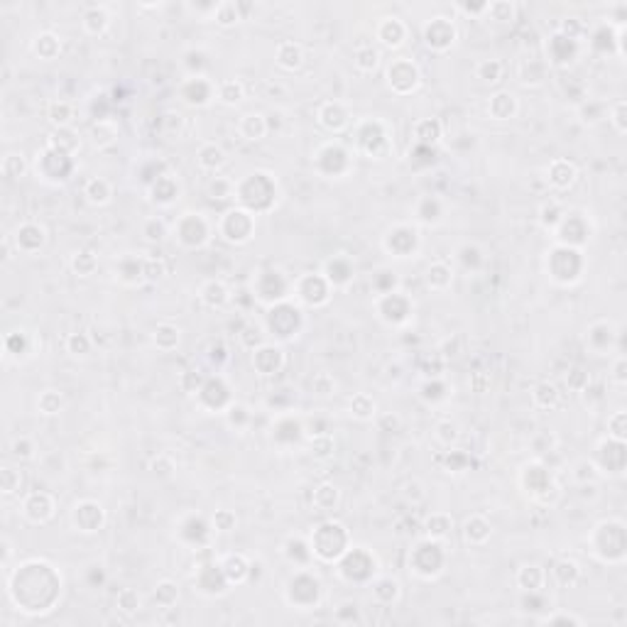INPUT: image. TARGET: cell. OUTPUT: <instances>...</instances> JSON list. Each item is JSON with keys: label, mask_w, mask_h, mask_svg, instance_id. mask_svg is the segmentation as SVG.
<instances>
[{"label": "cell", "mask_w": 627, "mask_h": 627, "mask_svg": "<svg viewBox=\"0 0 627 627\" xmlns=\"http://www.w3.org/2000/svg\"><path fill=\"white\" fill-rule=\"evenodd\" d=\"M311 556L321 561H338L348 551V532L338 522H324L311 534Z\"/></svg>", "instance_id": "1"}, {"label": "cell", "mask_w": 627, "mask_h": 627, "mask_svg": "<svg viewBox=\"0 0 627 627\" xmlns=\"http://www.w3.org/2000/svg\"><path fill=\"white\" fill-rule=\"evenodd\" d=\"M596 532L601 534V537H605L603 542L591 540L593 551H596L598 559L608 561V564H622V561H625V524H622L620 519L601 522L596 527Z\"/></svg>", "instance_id": "2"}, {"label": "cell", "mask_w": 627, "mask_h": 627, "mask_svg": "<svg viewBox=\"0 0 627 627\" xmlns=\"http://www.w3.org/2000/svg\"><path fill=\"white\" fill-rule=\"evenodd\" d=\"M221 235L231 243H248L253 238V213L245 211V208H231L226 216L221 218Z\"/></svg>", "instance_id": "3"}, {"label": "cell", "mask_w": 627, "mask_h": 627, "mask_svg": "<svg viewBox=\"0 0 627 627\" xmlns=\"http://www.w3.org/2000/svg\"><path fill=\"white\" fill-rule=\"evenodd\" d=\"M387 78L390 86H392L394 94H412L417 86H419V69L412 59L407 57H397L392 64L387 67Z\"/></svg>", "instance_id": "4"}, {"label": "cell", "mask_w": 627, "mask_h": 627, "mask_svg": "<svg viewBox=\"0 0 627 627\" xmlns=\"http://www.w3.org/2000/svg\"><path fill=\"white\" fill-rule=\"evenodd\" d=\"M296 294H299L301 301H306V304L311 306H321L328 301V292H331V285H328V280L324 275H306L301 277V280H296L294 285Z\"/></svg>", "instance_id": "5"}, {"label": "cell", "mask_w": 627, "mask_h": 627, "mask_svg": "<svg viewBox=\"0 0 627 627\" xmlns=\"http://www.w3.org/2000/svg\"><path fill=\"white\" fill-rule=\"evenodd\" d=\"M453 40H456V30H453L451 20H446V17H434V20L424 27V42L429 49L444 52V49L451 47Z\"/></svg>", "instance_id": "6"}, {"label": "cell", "mask_w": 627, "mask_h": 627, "mask_svg": "<svg viewBox=\"0 0 627 627\" xmlns=\"http://www.w3.org/2000/svg\"><path fill=\"white\" fill-rule=\"evenodd\" d=\"M22 512H25V517L35 524L47 522V519L54 517V498L49 492H42V490L30 492L25 498V503H22Z\"/></svg>", "instance_id": "7"}, {"label": "cell", "mask_w": 627, "mask_h": 627, "mask_svg": "<svg viewBox=\"0 0 627 627\" xmlns=\"http://www.w3.org/2000/svg\"><path fill=\"white\" fill-rule=\"evenodd\" d=\"M176 235L189 248H199L208 238V228L199 213H184V218L179 221V228H176Z\"/></svg>", "instance_id": "8"}, {"label": "cell", "mask_w": 627, "mask_h": 627, "mask_svg": "<svg viewBox=\"0 0 627 627\" xmlns=\"http://www.w3.org/2000/svg\"><path fill=\"white\" fill-rule=\"evenodd\" d=\"M385 248L397 258H407L412 255V250L417 248V228L412 226H399V228L390 231L385 238Z\"/></svg>", "instance_id": "9"}, {"label": "cell", "mask_w": 627, "mask_h": 627, "mask_svg": "<svg viewBox=\"0 0 627 627\" xmlns=\"http://www.w3.org/2000/svg\"><path fill=\"white\" fill-rule=\"evenodd\" d=\"M74 522H76V527L81 529V532H86V534L96 532V529H101V524H103V508H101L99 503H94V500H86V503L74 508Z\"/></svg>", "instance_id": "10"}, {"label": "cell", "mask_w": 627, "mask_h": 627, "mask_svg": "<svg viewBox=\"0 0 627 627\" xmlns=\"http://www.w3.org/2000/svg\"><path fill=\"white\" fill-rule=\"evenodd\" d=\"M390 311H394L390 317L387 324H402L407 321V317L412 314V304L407 296H402L399 292H385L383 299H380V317H387Z\"/></svg>", "instance_id": "11"}, {"label": "cell", "mask_w": 627, "mask_h": 627, "mask_svg": "<svg viewBox=\"0 0 627 627\" xmlns=\"http://www.w3.org/2000/svg\"><path fill=\"white\" fill-rule=\"evenodd\" d=\"M576 176H578L576 165L569 160H554L546 169V182L554 189H569L576 182Z\"/></svg>", "instance_id": "12"}, {"label": "cell", "mask_w": 627, "mask_h": 627, "mask_svg": "<svg viewBox=\"0 0 627 627\" xmlns=\"http://www.w3.org/2000/svg\"><path fill=\"white\" fill-rule=\"evenodd\" d=\"M348 110L343 103H338V101H331V103H324L321 110H319V123L324 125L326 130H331V133H341L343 128L348 125Z\"/></svg>", "instance_id": "13"}, {"label": "cell", "mask_w": 627, "mask_h": 627, "mask_svg": "<svg viewBox=\"0 0 627 627\" xmlns=\"http://www.w3.org/2000/svg\"><path fill=\"white\" fill-rule=\"evenodd\" d=\"M15 245L22 253H37L44 245V228L37 226V223H25V226L17 228Z\"/></svg>", "instance_id": "14"}, {"label": "cell", "mask_w": 627, "mask_h": 627, "mask_svg": "<svg viewBox=\"0 0 627 627\" xmlns=\"http://www.w3.org/2000/svg\"><path fill=\"white\" fill-rule=\"evenodd\" d=\"M490 534H492V527L483 515H473L463 524V537H466V542L471 546H483L490 540Z\"/></svg>", "instance_id": "15"}, {"label": "cell", "mask_w": 627, "mask_h": 627, "mask_svg": "<svg viewBox=\"0 0 627 627\" xmlns=\"http://www.w3.org/2000/svg\"><path fill=\"white\" fill-rule=\"evenodd\" d=\"M253 363H255V368H258L262 375H272V373H277V370L282 368V363H285V356H282L280 348L262 346V348H258V351H255Z\"/></svg>", "instance_id": "16"}, {"label": "cell", "mask_w": 627, "mask_h": 627, "mask_svg": "<svg viewBox=\"0 0 627 627\" xmlns=\"http://www.w3.org/2000/svg\"><path fill=\"white\" fill-rule=\"evenodd\" d=\"M267 128H270V125H267V118H265L262 113H245L238 123V133L250 142L262 140V137L267 135Z\"/></svg>", "instance_id": "17"}, {"label": "cell", "mask_w": 627, "mask_h": 627, "mask_svg": "<svg viewBox=\"0 0 627 627\" xmlns=\"http://www.w3.org/2000/svg\"><path fill=\"white\" fill-rule=\"evenodd\" d=\"M250 569H253V566L248 564V559H245L243 554H228L221 561V571L228 583H243V580L248 578Z\"/></svg>", "instance_id": "18"}, {"label": "cell", "mask_w": 627, "mask_h": 627, "mask_svg": "<svg viewBox=\"0 0 627 627\" xmlns=\"http://www.w3.org/2000/svg\"><path fill=\"white\" fill-rule=\"evenodd\" d=\"M407 37V27L397 20V17H385L378 27V40L385 47H399Z\"/></svg>", "instance_id": "19"}, {"label": "cell", "mask_w": 627, "mask_h": 627, "mask_svg": "<svg viewBox=\"0 0 627 627\" xmlns=\"http://www.w3.org/2000/svg\"><path fill=\"white\" fill-rule=\"evenodd\" d=\"M201 299H203V304L211 306V309H221V306H226L231 301V292L223 282L211 280L201 287Z\"/></svg>", "instance_id": "20"}, {"label": "cell", "mask_w": 627, "mask_h": 627, "mask_svg": "<svg viewBox=\"0 0 627 627\" xmlns=\"http://www.w3.org/2000/svg\"><path fill=\"white\" fill-rule=\"evenodd\" d=\"M47 147H52V150H57V152H62V155L72 157L74 152L78 150V135L74 133L72 128H57L52 133V137H49Z\"/></svg>", "instance_id": "21"}, {"label": "cell", "mask_w": 627, "mask_h": 627, "mask_svg": "<svg viewBox=\"0 0 627 627\" xmlns=\"http://www.w3.org/2000/svg\"><path fill=\"white\" fill-rule=\"evenodd\" d=\"M199 167H201L203 172H211V174H216L218 169H221L223 165H226V152H223V147L213 145V142H208V145H203L201 150H199V157H197Z\"/></svg>", "instance_id": "22"}, {"label": "cell", "mask_w": 627, "mask_h": 627, "mask_svg": "<svg viewBox=\"0 0 627 627\" xmlns=\"http://www.w3.org/2000/svg\"><path fill=\"white\" fill-rule=\"evenodd\" d=\"M211 94H213L211 83H208L206 78H201V76L189 78L187 86H184V91H182V96H184V99H187V103H197V106L208 103Z\"/></svg>", "instance_id": "23"}, {"label": "cell", "mask_w": 627, "mask_h": 627, "mask_svg": "<svg viewBox=\"0 0 627 627\" xmlns=\"http://www.w3.org/2000/svg\"><path fill=\"white\" fill-rule=\"evenodd\" d=\"M426 282H429L431 290L436 292H444L451 287L453 282V272H451V265H446V262H431L429 265V270H426Z\"/></svg>", "instance_id": "24"}, {"label": "cell", "mask_w": 627, "mask_h": 627, "mask_svg": "<svg viewBox=\"0 0 627 627\" xmlns=\"http://www.w3.org/2000/svg\"><path fill=\"white\" fill-rule=\"evenodd\" d=\"M544 580H546V574L540 569V566H534V564H527V566H522V569L517 571L519 588L527 591V593H537L542 586H544Z\"/></svg>", "instance_id": "25"}, {"label": "cell", "mask_w": 627, "mask_h": 627, "mask_svg": "<svg viewBox=\"0 0 627 627\" xmlns=\"http://www.w3.org/2000/svg\"><path fill=\"white\" fill-rule=\"evenodd\" d=\"M338 500H341V492L331 483H324L314 490V505H317L319 512H333L338 508Z\"/></svg>", "instance_id": "26"}, {"label": "cell", "mask_w": 627, "mask_h": 627, "mask_svg": "<svg viewBox=\"0 0 627 627\" xmlns=\"http://www.w3.org/2000/svg\"><path fill=\"white\" fill-rule=\"evenodd\" d=\"M115 140H118V128H115L113 120H99V123H94V128H91V142H94L96 147H110L115 145Z\"/></svg>", "instance_id": "27"}, {"label": "cell", "mask_w": 627, "mask_h": 627, "mask_svg": "<svg viewBox=\"0 0 627 627\" xmlns=\"http://www.w3.org/2000/svg\"><path fill=\"white\" fill-rule=\"evenodd\" d=\"M517 113V101H515L512 94H495L490 99V115L498 120H510Z\"/></svg>", "instance_id": "28"}, {"label": "cell", "mask_w": 627, "mask_h": 627, "mask_svg": "<svg viewBox=\"0 0 627 627\" xmlns=\"http://www.w3.org/2000/svg\"><path fill=\"white\" fill-rule=\"evenodd\" d=\"M532 402L542 410H554L561 402V392L556 390V385L551 383H540L532 392Z\"/></svg>", "instance_id": "29"}, {"label": "cell", "mask_w": 627, "mask_h": 627, "mask_svg": "<svg viewBox=\"0 0 627 627\" xmlns=\"http://www.w3.org/2000/svg\"><path fill=\"white\" fill-rule=\"evenodd\" d=\"M551 576H554V580L559 586H574V583H578V578H580V566L576 564V561L561 559V561H556V566L551 569Z\"/></svg>", "instance_id": "30"}, {"label": "cell", "mask_w": 627, "mask_h": 627, "mask_svg": "<svg viewBox=\"0 0 627 627\" xmlns=\"http://www.w3.org/2000/svg\"><path fill=\"white\" fill-rule=\"evenodd\" d=\"M451 527H453V519L449 517V515L434 512L429 519H426V537L434 540V542H441L444 537L451 534Z\"/></svg>", "instance_id": "31"}, {"label": "cell", "mask_w": 627, "mask_h": 627, "mask_svg": "<svg viewBox=\"0 0 627 627\" xmlns=\"http://www.w3.org/2000/svg\"><path fill=\"white\" fill-rule=\"evenodd\" d=\"M83 197L88 199L91 203L96 206H103V203L110 201V184L101 176H94V179H88L86 189H83Z\"/></svg>", "instance_id": "32"}, {"label": "cell", "mask_w": 627, "mask_h": 627, "mask_svg": "<svg viewBox=\"0 0 627 627\" xmlns=\"http://www.w3.org/2000/svg\"><path fill=\"white\" fill-rule=\"evenodd\" d=\"M348 410H351V415L356 417V419L360 421H368L375 417V399L370 397V394L365 392H358L351 397V405H348Z\"/></svg>", "instance_id": "33"}, {"label": "cell", "mask_w": 627, "mask_h": 627, "mask_svg": "<svg viewBox=\"0 0 627 627\" xmlns=\"http://www.w3.org/2000/svg\"><path fill=\"white\" fill-rule=\"evenodd\" d=\"M243 94H245V88L240 81H235V78H228V81H221L216 86V96L221 103L226 106H235L243 101Z\"/></svg>", "instance_id": "34"}, {"label": "cell", "mask_w": 627, "mask_h": 627, "mask_svg": "<svg viewBox=\"0 0 627 627\" xmlns=\"http://www.w3.org/2000/svg\"><path fill=\"white\" fill-rule=\"evenodd\" d=\"M301 59H304V54H301V47L299 44H294V42H282L280 47H277V64H280L282 69H296L301 64Z\"/></svg>", "instance_id": "35"}, {"label": "cell", "mask_w": 627, "mask_h": 627, "mask_svg": "<svg viewBox=\"0 0 627 627\" xmlns=\"http://www.w3.org/2000/svg\"><path fill=\"white\" fill-rule=\"evenodd\" d=\"M351 275H353L351 265H348L346 260H341V258H333L331 262L326 265V272H324V277H326L331 287L346 285V282L351 280Z\"/></svg>", "instance_id": "36"}, {"label": "cell", "mask_w": 627, "mask_h": 627, "mask_svg": "<svg viewBox=\"0 0 627 627\" xmlns=\"http://www.w3.org/2000/svg\"><path fill=\"white\" fill-rule=\"evenodd\" d=\"M373 596L378 598L383 605H392L399 598V583L394 578H378L373 583Z\"/></svg>", "instance_id": "37"}, {"label": "cell", "mask_w": 627, "mask_h": 627, "mask_svg": "<svg viewBox=\"0 0 627 627\" xmlns=\"http://www.w3.org/2000/svg\"><path fill=\"white\" fill-rule=\"evenodd\" d=\"M155 346L162 348V351H172V348H176V343H179V328L172 326V324H160V326L155 328Z\"/></svg>", "instance_id": "38"}, {"label": "cell", "mask_w": 627, "mask_h": 627, "mask_svg": "<svg viewBox=\"0 0 627 627\" xmlns=\"http://www.w3.org/2000/svg\"><path fill=\"white\" fill-rule=\"evenodd\" d=\"M72 103L69 101H54V103H49V110H47V118L52 120L57 128H69V123H72Z\"/></svg>", "instance_id": "39"}, {"label": "cell", "mask_w": 627, "mask_h": 627, "mask_svg": "<svg viewBox=\"0 0 627 627\" xmlns=\"http://www.w3.org/2000/svg\"><path fill=\"white\" fill-rule=\"evenodd\" d=\"M108 27V15H106L103 8H91V10L83 15V30L88 35H101V32Z\"/></svg>", "instance_id": "40"}, {"label": "cell", "mask_w": 627, "mask_h": 627, "mask_svg": "<svg viewBox=\"0 0 627 627\" xmlns=\"http://www.w3.org/2000/svg\"><path fill=\"white\" fill-rule=\"evenodd\" d=\"M176 601H179V591H176V586L172 583V580H162L160 586H157V591H155V603L160 608H165V610H172V608L176 605Z\"/></svg>", "instance_id": "41"}, {"label": "cell", "mask_w": 627, "mask_h": 627, "mask_svg": "<svg viewBox=\"0 0 627 627\" xmlns=\"http://www.w3.org/2000/svg\"><path fill=\"white\" fill-rule=\"evenodd\" d=\"M208 197L211 199L235 197V182H231L226 176H211V182H208Z\"/></svg>", "instance_id": "42"}, {"label": "cell", "mask_w": 627, "mask_h": 627, "mask_svg": "<svg viewBox=\"0 0 627 627\" xmlns=\"http://www.w3.org/2000/svg\"><path fill=\"white\" fill-rule=\"evenodd\" d=\"M540 221H542V226H544V228H551V231H556L559 228V223H561V218L566 216L564 211H561V206L556 201H549V203H544V206L540 208Z\"/></svg>", "instance_id": "43"}, {"label": "cell", "mask_w": 627, "mask_h": 627, "mask_svg": "<svg viewBox=\"0 0 627 627\" xmlns=\"http://www.w3.org/2000/svg\"><path fill=\"white\" fill-rule=\"evenodd\" d=\"M118 610L125 612V615H135L137 610H140V596H137V591H133V588H123V591L118 593Z\"/></svg>", "instance_id": "44"}, {"label": "cell", "mask_w": 627, "mask_h": 627, "mask_svg": "<svg viewBox=\"0 0 627 627\" xmlns=\"http://www.w3.org/2000/svg\"><path fill=\"white\" fill-rule=\"evenodd\" d=\"M478 78H483L485 83H498L503 78V64L498 59H490V62H480L478 64Z\"/></svg>", "instance_id": "45"}, {"label": "cell", "mask_w": 627, "mask_h": 627, "mask_svg": "<svg viewBox=\"0 0 627 627\" xmlns=\"http://www.w3.org/2000/svg\"><path fill=\"white\" fill-rule=\"evenodd\" d=\"M608 436L615 441H625L627 439V415L625 412H615V415L608 419Z\"/></svg>", "instance_id": "46"}, {"label": "cell", "mask_w": 627, "mask_h": 627, "mask_svg": "<svg viewBox=\"0 0 627 627\" xmlns=\"http://www.w3.org/2000/svg\"><path fill=\"white\" fill-rule=\"evenodd\" d=\"M439 135H441V125L436 120H424V123L417 125V137H419L421 145L429 147L431 142H436Z\"/></svg>", "instance_id": "47"}, {"label": "cell", "mask_w": 627, "mask_h": 627, "mask_svg": "<svg viewBox=\"0 0 627 627\" xmlns=\"http://www.w3.org/2000/svg\"><path fill=\"white\" fill-rule=\"evenodd\" d=\"M240 20L238 15V6L235 3H221V6H216V22L223 27H231L235 25V22Z\"/></svg>", "instance_id": "48"}, {"label": "cell", "mask_w": 627, "mask_h": 627, "mask_svg": "<svg viewBox=\"0 0 627 627\" xmlns=\"http://www.w3.org/2000/svg\"><path fill=\"white\" fill-rule=\"evenodd\" d=\"M378 59H380V54L375 52L373 47H360L356 52V67L360 69V72H373L375 67H378Z\"/></svg>", "instance_id": "49"}, {"label": "cell", "mask_w": 627, "mask_h": 627, "mask_svg": "<svg viewBox=\"0 0 627 627\" xmlns=\"http://www.w3.org/2000/svg\"><path fill=\"white\" fill-rule=\"evenodd\" d=\"M311 390L319 394V397H328V394L336 392V380L328 373H319L311 378Z\"/></svg>", "instance_id": "50"}, {"label": "cell", "mask_w": 627, "mask_h": 627, "mask_svg": "<svg viewBox=\"0 0 627 627\" xmlns=\"http://www.w3.org/2000/svg\"><path fill=\"white\" fill-rule=\"evenodd\" d=\"M20 487H22V473L10 466L3 468V492L6 495H15V492H20Z\"/></svg>", "instance_id": "51"}, {"label": "cell", "mask_w": 627, "mask_h": 627, "mask_svg": "<svg viewBox=\"0 0 627 627\" xmlns=\"http://www.w3.org/2000/svg\"><path fill=\"white\" fill-rule=\"evenodd\" d=\"M40 410L44 415H57L62 410V394L57 390H47V392H42L40 397Z\"/></svg>", "instance_id": "52"}, {"label": "cell", "mask_w": 627, "mask_h": 627, "mask_svg": "<svg viewBox=\"0 0 627 627\" xmlns=\"http://www.w3.org/2000/svg\"><path fill=\"white\" fill-rule=\"evenodd\" d=\"M67 351L72 353V356H86V353L91 351V338L83 336V333H72V336L67 338Z\"/></svg>", "instance_id": "53"}, {"label": "cell", "mask_w": 627, "mask_h": 627, "mask_svg": "<svg viewBox=\"0 0 627 627\" xmlns=\"http://www.w3.org/2000/svg\"><path fill=\"white\" fill-rule=\"evenodd\" d=\"M72 267H74V272H78L81 277H88L96 267V258L91 253H76Z\"/></svg>", "instance_id": "54"}, {"label": "cell", "mask_w": 627, "mask_h": 627, "mask_svg": "<svg viewBox=\"0 0 627 627\" xmlns=\"http://www.w3.org/2000/svg\"><path fill=\"white\" fill-rule=\"evenodd\" d=\"M165 235H167V226L162 218H150V221L145 223V238L150 240V243H160Z\"/></svg>", "instance_id": "55"}, {"label": "cell", "mask_w": 627, "mask_h": 627, "mask_svg": "<svg viewBox=\"0 0 627 627\" xmlns=\"http://www.w3.org/2000/svg\"><path fill=\"white\" fill-rule=\"evenodd\" d=\"M436 439H439L444 446H451L453 441L458 439V426L453 424V421H449V419L441 421V424L436 426Z\"/></svg>", "instance_id": "56"}, {"label": "cell", "mask_w": 627, "mask_h": 627, "mask_svg": "<svg viewBox=\"0 0 627 627\" xmlns=\"http://www.w3.org/2000/svg\"><path fill=\"white\" fill-rule=\"evenodd\" d=\"M625 113H627V103L625 101H617V103H612V125H615V130L617 133H620V135H625L627 133V118H625Z\"/></svg>", "instance_id": "57"}, {"label": "cell", "mask_w": 627, "mask_h": 627, "mask_svg": "<svg viewBox=\"0 0 627 627\" xmlns=\"http://www.w3.org/2000/svg\"><path fill=\"white\" fill-rule=\"evenodd\" d=\"M331 449H333V441L328 434H319V436H314V441H311V453L319 458H326Z\"/></svg>", "instance_id": "58"}, {"label": "cell", "mask_w": 627, "mask_h": 627, "mask_svg": "<svg viewBox=\"0 0 627 627\" xmlns=\"http://www.w3.org/2000/svg\"><path fill=\"white\" fill-rule=\"evenodd\" d=\"M213 527L218 532H231V529H235V515L228 510H218L216 517H213Z\"/></svg>", "instance_id": "59"}, {"label": "cell", "mask_w": 627, "mask_h": 627, "mask_svg": "<svg viewBox=\"0 0 627 627\" xmlns=\"http://www.w3.org/2000/svg\"><path fill=\"white\" fill-rule=\"evenodd\" d=\"M145 267H142V275L147 277V280L150 282H157V280H162V277H165V265L160 262V260H145Z\"/></svg>", "instance_id": "60"}, {"label": "cell", "mask_w": 627, "mask_h": 627, "mask_svg": "<svg viewBox=\"0 0 627 627\" xmlns=\"http://www.w3.org/2000/svg\"><path fill=\"white\" fill-rule=\"evenodd\" d=\"M627 360H625V356H617L615 358V363H612V373H610V380L612 383L617 385V387H622V385L627 383Z\"/></svg>", "instance_id": "61"}, {"label": "cell", "mask_w": 627, "mask_h": 627, "mask_svg": "<svg viewBox=\"0 0 627 627\" xmlns=\"http://www.w3.org/2000/svg\"><path fill=\"white\" fill-rule=\"evenodd\" d=\"M12 453H15V456H22V458H30V456H32V446H30V439L15 441V446H12Z\"/></svg>", "instance_id": "62"}, {"label": "cell", "mask_w": 627, "mask_h": 627, "mask_svg": "<svg viewBox=\"0 0 627 627\" xmlns=\"http://www.w3.org/2000/svg\"><path fill=\"white\" fill-rule=\"evenodd\" d=\"M544 622H566V625H580V620H578V617H574V615H549V617H544Z\"/></svg>", "instance_id": "63"}]
</instances>
